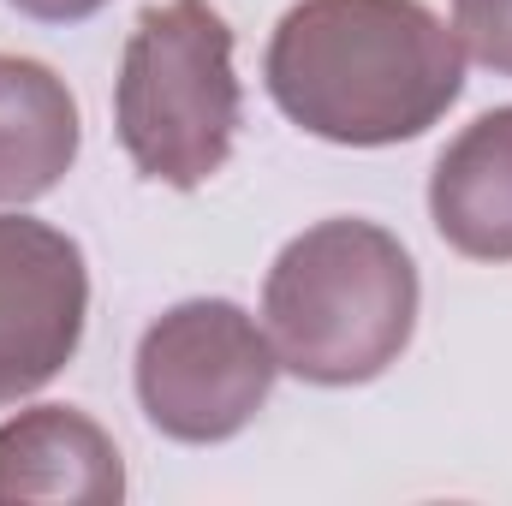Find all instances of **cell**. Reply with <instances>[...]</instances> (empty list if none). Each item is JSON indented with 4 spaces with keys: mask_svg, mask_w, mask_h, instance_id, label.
Listing matches in <instances>:
<instances>
[{
    "mask_svg": "<svg viewBox=\"0 0 512 506\" xmlns=\"http://www.w3.org/2000/svg\"><path fill=\"white\" fill-rule=\"evenodd\" d=\"M262 84L298 131L387 149L447 120L465 96V48L423 0H298L268 36Z\"/></svg>",
    "mask_w": 512,
    "mask_h": 506,
    "instance_id": "6da1fadb",
    "label": "cell"
},
{
    "mask_svg": "<svg viewBox=\"0 0 512 506\" xmlns=\"http://www.w3.org/2000/svg\"><path fill=\"white\" fill-rule=\"evenodd\" d=\"M417 262L382 221L334 215L286 239L262 280L280 370L310 387H364L417 334Z\"/></svg>",
    "mask_w": 512,
    "mask_h": 506,
    "instance_id": "7a4b0ae2",
    "label": "cell"
},
{
    "mask_svg": "<svg viewBox=\"0 0 512 506\" xmlns=\"http://www.w3.org/2000/svg\"><path fill=\"white\" fill-rule=\"evenodd\" d=\"M245 90L233 72V24L209 0L143 6L114 78V131L155 185H209L239 137Z\"/></svg>",
    "mask_w": 512,
    "mask_h": 506,
    "instance_id": "3957f363",
    "label": "cell"
},
{
    "mask_svg": "<svg viewBox=\"0 0 512 506\" xmlns=\"http://www.w3.org/2000/svg\"><path fill=\"white\" fill-rule=\"evenodd\" d=\"M280 376L274 340L233 298H185L161 310L137 340V405L185 447H215L251 429Z\"/></svg>",
    "mask_w": 512,
    "mask_h": 506,
    "instance_id": "277c9868",
    "label": "cell"
},
{
    "mask_svg": "<svg viewBox=\"0 0 512 506\" xmlns=\"http://www.w3.org/2000/svg\"><path fill=\"white\" fill-rule=\"evenodd\" d=\"M90 322L84 245L36 215H0V405L60 376Z\"/></svg>",
    "mask_w": 512,
    "mask_h": 506,
    "instance_id": "5b68a950",
    "label": "cell"
},
{
    "mask_svg": "<svg viewBox=\"0 0 512 506\" xmlns=\"http://www.w3.org/2000/svg\"><path fill=\"white\" fill-rule=\"evenodd\" d=\"M126 465L114 435L78 405H30L0 423V501L114 506Z\"/></svg>",
    "mask_w": 512,
    "mask_h": 506,
    "instance_id": "8992f818",
    "label": "cell"
},
{
    "mask_svg": "<svg viewBox=\"0 0 512 506\" xmlns=\"http://www.w3.org/2000/svg\"><path fill=\"white\" fill-rule=\"evenodd\" d=\"M429 221L447 251L471 262H512V108L477 114L435 155Z\"/></svg>",
    "mask_w": 512,
    "mask_h": 506,
    "instance_id": "52a82bcc",
    "label": "cell"
},
{
    "mask_svg": "<svg viewBox=\"0 0 512 506\" xmlns=\"http://www.w3.org/2000/svg\"><path fill=\"white\" fill-rule=\"evenodd\" d=\"M84 143L78 96L30 54H0V203L24 209L48 197Z\"/></svg>",
    "mask_w": 512,
    "mask_h": 506,
    "instance_id": "ba28073f",
    "label": "cell"
},
{
    "mask_svg": "<svg viewBox=\"0 0 512 506\" xmlns=\"http://www.w3.org/2000/svg\"><path fill=\"white\" fill-rule=\"evenodd\" d=\"M453 36L465 60L512 78V0H453Z\"/></svg>",
    "mask_w": 512,
    "mask_h": 506,
    "instance_id": "9c48e42d",
    "label": "cell"
},
{
    "mask_svg": "<svg viewBox=\"0 0 512 506\" xmlns=\"http://www.w3.org/2000/svg\"><path fill=\"white\" fill-rule=\"evenodd\" d=\"M6 6H18V12L36 18V24H84V18H96L108 0H6Z\"/></svg>",
    "mask_w": 512,
    "mask_h": 506,
    "instance_id": "30bf717a",
    "label": "cell"
}]
</instances>
